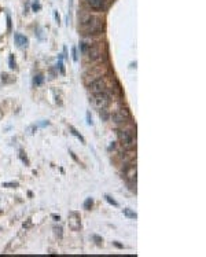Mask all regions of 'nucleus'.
I'll use <instances>...</instances> for the list:
<instances>
[{"label": "nucleus", "instance_id": "1", "mask_svg": "<svg viewBox=\"0 0 206 257\" xmlns=\"http://www.w3.org/2000/svg\"><path fill=\"white\" fill-rule=\"evenodd\" d=\"M80 31L82 35L85 36H92V35H99L103 29H105V23L103 19L98 15L94 14H84L81 17V21H80Z\"/></svg>", "mask_w": 206, "mask_h": 257}, {"label": "nucleus", "instance_id": "2", "mask_svg": "<svg viewBox=\"0 0 206 257\" xmlns=\"http://www.w3.org/2000/svg\"><path fill=\"white\" fill-rule=\"evenodd\" d=\"M117 135H118L119 143H121V146L125 150H133V149H136V133H133L132 131H129V129H124V128H122V129H118Z\"/></svg>", "mask_w": 206, "mask_h": 257}, {"label": "nucleus", "instance_id": "3", "mask_svg": "<svg viewBox=\"0 0 206 257\" xmlns=\"http://www.w3.org/2000/svg\"><path fill=\"white\" fill-rule=\"evenodd\" d=\"M89 102H92V106L98 110L102 109H107L111 103V98L107 92H101V93H94Z\"/></svg>", "mask_w": 206, "mask_h": 257}, {"label": "nucleus", "instance_id": "4", "mask_svg": "<svg viewBox=\"0 0 206 257\" xmlns=\"http://www.w3.org/2000/svg\"><path fill=\"white\" fill-rule=\"evenodd\" d=\"M84 54L87 55V58L89 59V61H98V59H102V56H103V44L102 43H94V44L88 45Z\"/></svg>", "mask_w": 206, "mask_h": 257}, {"label": "nucleus", "instance_id": "5", "mask_svg": "<svg viewBox=\"0 0 206 257\" xmlns=\"http://www.w3.org/2000/svg\"><path fill=\"white\" fill-rule=\"evenodd\" d=\"M136 175H138V171H136V165L133 164H129V165L125 166L124 169V176L127 179L128 184L131 186V190L136 193V188H133V186H136Z\"/></svg>", "mask_w": 206, "mask_h": 257}, {"label": "nucleus", "instance_id": "6", "mask_svg": "<svg viewBox=\"0 0 206 257\" xmlns=\"http://www.w3.org/2000/svg\"><path fill=\"white\" fill-rule=\"evenodd\" d=\"M107 89V84H106V80L103 77H99L94 80V81L89 84V91L92 93H101V92H106Z\"/></svg>", "mask_w": 206, "mask_h": 257}, {"label": "nucleus", "instance_id": "7", "mask_svg": "<svg viewBox=\"0 0 206 257\" xmlns=\"http://www.w3.org/2000/svg\"><path fill=\"white\" fill-rule=\"evenodd\" d=\"M68 224L73 231H78L81 228V217L77 212H70L68 216Z\"/></svg>", "mask_w": 206, "mask_h": 257}, {"label": "nucleus", "instance_id": "8", "mask_svg": "<svg viewBox=\"0 0 206 257\" xmlns=\"http://www.w3.org/2000/svg\"><path fill=\"white\" fill-rule=\"evenodd\" d=\"M129 118H131V114H129L128 109H119L113 114V121L117 124H124Z\"/></svg>", "mask_w": 206, "mask_h": 257}, {"label": "nucleus", "instance_id": "9", "mask_svg": "<svg viewBox=\"0 0 206 257\" xmlns=\"http://www.w3.org/2000/svg\"><path fill=\"white\" fill-rule=\"evenodd\" d=\"M87 4L95 11H105L109 7V3L110 0H85Z\"/></svg>", "mask_w": 206, "mask_h": 257}, {"label": "nucleus", "instance_id": "10", "mask_svg": "<svg viewBox=\"0 0 206 257\" xmlns=\"http://www.w3.org/2000/svg\"><path fill=\"white\" fill-rule=\"evenodd\" d=\"M14 40H15V44L19 47V48H26L29 44V40L26 36H24L22 33H14Z\"/></svg>", "mask_w": 206, "mask_h": 257}, {"label": "nucleus", "instance_id": "11", "mask_svg": "<svg viewBox=\"0 0 206 257\" xmlns=\"http://www.w3.org/2000/svg\"><path fill=\"white\" fill-rule=\"evenodd\" d=\"M69 129H70V133H72V135H74L76 138H77V139L80 140V142L82 143V145H85V139H84V136H82L81 133H80V132L77 131V129L74 128V126H73V125H69Z\"/></svg>", "mask_w": 206, "mask_h": 257}, {"label": "nucleus", "instance_id": "12", "mask_svg": "<svg viewBox=\"0 0 206 257\" xmlns=\"http://www.w3.org/2000/svg\"><path fill=\"white\" fill-rule=\"evenodd\" d=\"M122 213H124V216H127L128 219H138V213L133 212V210L129 209V208H125L122 210Z\"/></svg>", "mask_w": 206, "mask_h": 257}, {"label": "nucleus", "instance_id": "13", "mask_svg": "<svg viewBox=\"0 0 206 257\" xmlns=\"http://www.w3.org/2000/svg\"><path fill=\"white\" fill-rule=\"evenodd\" d=\"M62 59H63V56L61 55V56H59V59H58V62H56L55 68L61 72V74H65V66H63V61H62Z\"/></svg>", "mask_w": 206, "mask_h": 257}, {"label": "nucleus", "instance_id": "14", "mask_svg": "<svg viewBox=\"0 0 206 257\" xmlns=\"http://www.w3.org/2000/svg\"><path fill=\"white\" fill-rule=\"evenodd\" d=\"M43 81H44V76H43V74H40V73H39V74H36L35 76V77H33V84H35V85H41L43 84Z\"/></svg>", "mask_w": 206, "mask_h": 257}, {"label": "nucleus", "instance_id": "15", "mask_svg": "<svg viewBox=\"0 0 206 257\" xmlns=\"http://www.w3.org/2000/svg\"><path fill=\"white\" fill-rule=\"evenodd\" d=\"M99 117L102 118V121H107L109 117H110V114H109V112H107V109H102V110H99Z\"/></svg>", "mask_w": 206, "mask_h": 257}, {"label": "nucleus", "instance_id": "16", "mask_svg": "<svg viewBox=\"0 0 206 257\" xmlns=\"http://www.w3.org/2000/svg\"><path fill=\"white\" fill-rule=\"evenodd\" d=\"M92 205H94V199L89 197V198H87L84 201V209L85 210H91V208H92Z\"/></svg>", "mask_w": 206, "mask_h": 257}, {"label": "nucleus", "instance_id": "17", "mask_svg": "<svg viewBox=\"0 0 206 257\" xmlns=\"http://www.w3.org/2000/svg\"><path fill=\"white\" fill-rule=\"evenodd\" d=\"M105 199H106V201H107L109 203H110V205H113V206H115V208H117V206H118V202H117V201H115V199H114V198H113V197H111V195L106 194V195H105Z\"/></svg>", "mask_w": 206, "mask_h": 257}, {"label": "nucleus", "instance_id": "18", "mask_svg": "<svg viewBox=\"0 0 206 257\" xmlns=\"http://www.w3.org/2000/svg\"><path fill=\"white\" fill-rule=\"evenodd\" d=\"M72 59L74 62H77L78 61V54H77V47H72Z\"/></svg>", "mask_w": 206, "mask_h": 257}, {"label": "nucleus", "instance_id": "19", "mask_svg": "<svg viewBox=\"0 0 206 257\" xmlns=\"http://www.w3.org/2000/svg\"><path fill=\"white\" fill-rule=\"evenodd\" d=\"M8 65H10V69H16V62H15V59H14V55H10Z\"/></svg>", "mask_w": 206, "mask_h": 257}, {"label": "nucleus", "instance_id": "20", "mask_svg": "<svg viewBox=\"0 0 206 257\" xmlns=\"http://www.w3.org/2000/svg\"><path fill=\"white\" fill-rule=\"evenodd\" d=\"M19 158L22 159V162H24L25 165H29V159H28V157L25 155V153L22 151V150H19Z\"/></svg>", "mask_w": 206, "mask_h": 257}, {"label": "nucleus", "instance_id": "21", "mask_svg": "<svg viewBox=\"0 0 206 257\" xmlns=\"http://www.w3.org/2000/svg\"><path fill=\"white\" fill-rule=\"evenodd\" d=\"M32 10H33V11H39V10H41V4H40L37 0H36V2L32 4Z\"/></svg>", "mask_w": 206, "mask_h": 257}, {"label": "nucleus", "instance_id": "22", "mask_svg": "<svg viewBox=\"0 0 206 257\" xmlns=\"http://www.w3.org/2000/svg\"><path fill=\"white\" fill-rule=\"evenodd\" d=\"M4 187H10V188H14V187H18V183L16 182H10V183H3Z\"/></svg>", "mask_w": 206, "mask_h": 257}, {"label": "nucleus", "instance_id": "23", "mask_svg": "<svg viewBox=\"0 0 206 257\" xmlns=\"http://www.w3.org/2000/svg\"><path fill=\"white\" fill-rule=\"evenodd\" d=\"M54 231H55V234H56V236H59V238H62V227H54Z\"/></svg>", "mask_w": 206, "mask_h": 257}, {"label": "nucleus", "instance_id": "24", "mask_svg": "<svg viewBox=\"0 0 206 257\" xmlns=\"http://www.w3.org/2000/svg\"><path fill=\"white\" fill-rule=\"evenodd\" d=\"M92 239H94V241L98 243V245H101V243L103 242V239L101 238V236H98V235H92Z\"/></svg>", "mask_w": 206, "mask_h": 257}, {"label": "nucleus", "instance_id": "25", "mask_svg": "<svg viewBox=\"0 0 206 257\" xmlns=\"http://www.w3.org/2000/svg\"><path fill=\"white\" fill-rule=\"evenodd\" d=\"M69 154H70V157H72V158H73V159H74V161H76V162H77V164H80V159L77 158V155H76V154H74V153H73V150H69Z\"/></svg>", "mask_w": 206, "mask_h": 257}, {"label": "nucleus", "instance_id": "26", "mask_svg": "<svg viewBox=\"0 0 206 257\" xmlns=\"http://www.w3.org/2000/svg\"><path fill=\"white\" fill-rule=\"evenodd\" d=\"M87 124L88 125H92L94 124V121H92V117H91V113L87 112Z\"/></svg>", "mask_w": 206, "mask_h": 257}, {"label": "nucleus", "instance_id": "27", "mask_svg": "<svg viewBox=\"0 0 206 257\" xmlns=\"http://www.w3.org/2000/svg\"><path fill=\"white\" fill-rule=\"evenodd\" d=\"M7 31L11 32V17H10V14H7Z\"/></svg>", "mask_w": 206, "mask_h": 257}, {"label": "nucleus", "instance_id": "28", "mask_svg": "<svg viewBox=\"0 0 206 257\" xmlns=\"http://www.w3.org/2000/svg\"><path fill=\"white\" fill-rule=\"evenodd\" d=\"M54 18H55V21H56V23H61V17H59V12L58 11H54Z\"/></svg>", "mask_w": 206, "mask_h": 257}, {"label": "nucleus", "instance_id": "29", "mask_svg": "<svg viewBox=\"0 0 206 257\" xmlns=\"http://www.w3.org/2000/svg\"><path fill=\"white\" fill-rule=\"evenodd\" d=\"M47 125H49V121H47V120H43V121H40L39 124H37V126H47Z\"/></svg>", "mask_w": 206, "mask_h": 257}, {"label": "nucleus", "instance_id": "30", "mask_svg": "<svg viewBox=\"0 0 206 257\" xmlns=\"http://www.w3.org/2000/svg\"><path fill=\"white\" fill-rule=\"evenodd\" d=\"M113 245H114L115 248H118V249H124V245H121L118 241H114V242H113Z\"/></svg>", "mask_w": 206, "mask_h": 257}, {"label": "nucleus", "instance_id": "31", "mask_svg": "<svg viewBox=\"0 0 206 257\" xmlns=\"http://www.w3.org/2000/svg\"><path fill=\"white\" fill-rule=\"evenodd\" d=\"M51 217L54 219L55 221H59V220H61V216H59V215H55V213H52V215H51Z\"/></svg>", "mask_w": 206, "mask_h": 257}, {"label": "nucleus", "instance_id": "32", "mask_svg": "<svg viewBox=\"0 0 206 257\" xmlns=\"http://www.w3.org/2000/svg\"><path fill=\"white\" fill-rule=\"evenodd\" d=\"M63 56H65V58H69V55H68V48H66V47H63Z\"/></svg>", "mask_w": 206, "mask_h": 257}, {"label": "nucleus", "instance_id": "33", "mask_svg": "<svg viewBox=\"0 0 206 257\" xmlns=\"http://www.w3.org/2000/svg\"><path fill=\"white\" fill-rule=\"evenodd\" d=\"M0 213H2V210H0Z\"/></svg>", "mask_w": 206, "mask_h": 257}]
</instances>
